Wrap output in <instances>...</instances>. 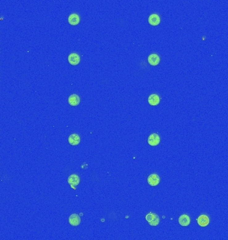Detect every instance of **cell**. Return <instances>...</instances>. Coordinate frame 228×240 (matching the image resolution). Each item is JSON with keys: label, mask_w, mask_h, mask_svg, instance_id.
I'll use <instances>...</instances> for the list:
<instances>
[{"label": "cell", "mask_w": 228, "mask_h": 240, "mask_svg": "<svg viewBox=\"0 0 228 240\" xmlns=\"http://www.w3.org/2000/svg\"><path fill=\"white\" fill-rule=\"evenodd\" d=\"M146 220L151 226H157L159 224L160 222V219L158 215L151 212L146 215Z\"/></svg>", "instance_id": "obj_1"}, {"label": "cell", "mask_w": 228, "mask_h": 240, "mask_svg": "<svg viewBox=\"0 0 228 240\" xmlns=\"http://www.w3.org/2000/svg\"><path fill=\"white\" fill-rule=\"evenodd\" d=\"M160 178L159 176L156 174H152L149 175L147 178V183L151 186H156L159 183Z\"/></svg>", "instance_id": "obj_2"}, {"label": "cell", "mask_w": 228, "mask_h": 240, "mask_svg": "<svg viewBox=\"0 0 228 240\" xmlns=\"http://www.w3.org/2000/svg\"><path fill=\"white\" fill-rule=\"evenodd\" d=\"M160 142V137L159 135L157 133H152L148 137L147 143L151 146H157L159 145Z\"/></svg>", "instance_id": "obj_3"}, {"label": "cell", "mask_w": 228, "mask_h": 240, "mask_svg": "<svg viewBox=\"0 0 228 240\" xmlns=\"http://www.w3.org/2000/svg\"><path fill=\"white\" fill-rule=\"evenodd\" d=\"M179 224L184 227L188 226L190 223H191V219H190L189 216L186 214H183L179 216L178 219Z\"/></svg>", "instance_id": "obj_4"}, {"label": "cell", "mask_w": 228, "mask_h": 240, "mask_svg": "<svg viewBox=\"0 0 228 240\" xmlns=\"http://www.w3.org/2000/svg\"><path fill=\"white\" fill-rule=\"evenodd\" d=\"M69 223L73 226H78L81 223V218L78 214H71L69 217Z\"/></svg>", "instance_id": "obj_5"}, {"label": "cell", "mask_w": 228, "mask_h": 240, "mask_svg": "<svg viewBox=\"0 0 228 240\" xmlns=\"http://www.w3.org/2000/svg\"><path fill=\"white\" fill-rule=\"evenodd\" d=\"M68 61L71 65H77L80 61V57L78 53H72L69 55Z\"/></svg>", "instance_id": "obj_6"}, {"label": "cell", "mask_w": 228, "mask_h": 240, "mask_svg": "<svg viewBox=\"0 0 228 240\" xmlns=\"http://www.w3.org/2000/svg\"><path fill=\"white\" fill-rule=\"evenodd\" d=\"M68 103L71 106H77L80 103V98L77 94L71 95L68 98Z\"/></svg>", "instance_id": "obj_7"}, {"label": "cell", "mask_w": 228, "mask_h": 240, "mask_svg": "<svg viewBox=\"0 0 228 240\" xmlns=\"http://www.w3.org/2000/svg\"><path fill=\"white\" fill-rule=\"evenodd\" d=\"M68 141L71 145H78L80 143V137L77 133L71 134L68 137Z\"/></svg>", "instance_id": "obj_8"}, {"label": "cell", "mask_w": 228, "mask_h": 240, "mask_svg": "<svg viewBox=\"0 0 228 240\" xmlns=\"http://www.w3.org/2000/svg\"><path fill=\"white\" fill-rule=\"evenodd\" d=\"M160 58L158 54L156 53H152L148 57V62L149 64L151 65H157L159 64Z\"/></svg>", "instance_id": "obj_9"}, {"label": "cell", "mask_w": 228, "mask_h": 240, "mask_svg": "<svg viewBox=\"0 0 228 240\" xmlns=\"http://www.w3.org/2000/svg\"><path fill=\"white\" fill-rule=\"evenodd\" d=\"M67 182H68L69 184L71 185V186H78L80 182L79 177L76 174L71 175L70 176H69L68 179H67Z\"/></svg>", "instance_id": "obj_10"}, {"label": "cell", "mask_w": 228, "mask_h": 240, "mask_svg": "<svg viewBox=\"0 0 228 240\" xmlns=\"http://www.w3.org/2000/svg\"><path fill=\"white\" fill-rule=\"evenodd\" d=\"M209 217L206 215H201L197 218V224L201 227H206L209 224Z\"/></svg>", "instance_id": "obj_11"}, {"label": "cell", "mask_w": 228, "mask_h": 240, "mask_svg": "<svg viewBox=\"0 0 228 240\" xmlns=\"http://www.w3.org/2000/svg\"><path fill=\"white\" fill-rule=\"evenodd\" d=\"M160 98L158 94H151L148 98V103L151 106H157L159 103Z\"/></svg>", "instance_id": "obj_12"}, {"label": "cell", "mask_w": 228, "mask_h": 240, "mask_svg": "<svg viewBox=\"0 0 228 240\" xmlns=\"http://www.w3.org/2000/svg\"><path fill=\"white\" fill-rule=\"evenodd\" d=\"M148 22L150 23V25H151V26H158V25L160 23V18L159 16L156 14H151L148 18Z\"/></svg>", "instance_id": "obj_13"}, {"label": "cell", "mask_w": 228, "mask_h": 240, "mask_svg": "<svg viewBox=\"0 0 228 240\" xmlns=\"http://www.w3.org/2000/svg\"><path fill=\"white\" fill-rule=\"evenodd\" d=\"M80 18L79 16L77 14H71L68 18V22L72 26H76L79 23Z\"/></svg>", "instance_id": "obj_14"}]
</instances>
